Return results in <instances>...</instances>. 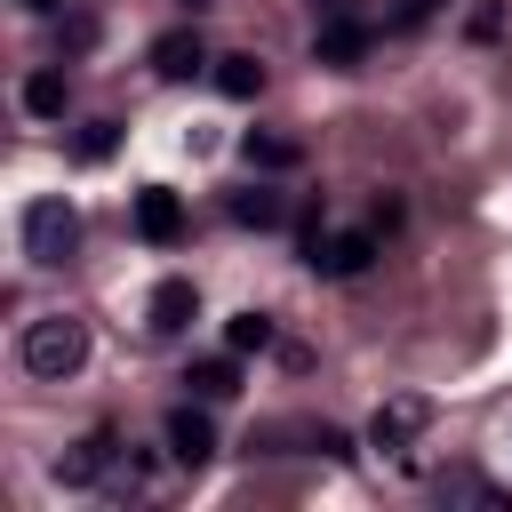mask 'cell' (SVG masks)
I'll return each mask as SVG.
<instances>
[{
	"mask_svg": "<svg viewBox=\"0 0 512 512\" xmlns=\"http://www.w3.org/2000/svg\"><path fill=\"white\" fill-rule=\"evenodd\" d=\"M144 56H152V72H160V80H192V72H208V64H216V56H208V40H200V24H168Z\"/></svg>",
	"mask_w": 512,
	"mask_h": 512,
	"instance_id": "5b68a950",
	"label": "cell"
},
{
	"mask_svg": "<svg viewBox=\"0 0 512 512\" xmlns=\"http://www.w3.org/2000/svg\"><path fill=\"white\" fill-rule=\"evenodd\" d=\"M368 256H376V232H320V240H304V264L320 280H360Z\"/></svg>",
	"mask_w": 512,
	"mask_h": 512,
	"instance_id": "3957f363",
	"label": "cell"
},
{
	"mask_svg": "<svg viewBox=\"0 0 512 512\" xmlns=\"http://www.w3.org/2000/svg\"><path fill=\"white\" fill-rule=\"evenodd\" d=\"M424 424H432V400L400 392V400H384L368 416V448H408V440H424Z\"/></svg>",
	"mask_w": 512,
	"mask_h": 512,
	"instance_id": "8992f818",
	"label": "cell"
},
{
	"mask_svg": "<svg viewBox=\"0 0 512 512\" xmlns=\"http://www.w3.org/2000/svg\"><path fill=\"white\" fill-rule=\"evenodd\" d=\"M312 56H320V64H336V72H352V64L368 56V24H352L344 8H328V24H320V40H312Z\"/></svg>",
	"mask_w": 512,
	"mask_h": 512,
	"instance_id": "9c48e42d",
	"label": "cell"
},
{
	"mask_svg": "<svg viewBox=\"0 0 512 512\" xmlns=\"http://www.w3.org/2000/svg\"><path fill=\"white\" fill-rule=\"evenodd\" d=\"M184 392H192V400H208V408H216V400H232V392H240V352L224 344V352L192 360V368H184Z\"/></svg>",
	"mask_w": 512,
	"mask_h": 512,
	"instance_id": "30bf717a",
	"label": "cell"
},
{
	"mask_svg": "<svg viewBox=\"0 0 512 512\" xmlns=\"http://www.w3.org/2000/svg\"><path fill=\"white\" fill-rule=\"evenodd\" d=\"M112 144H120V120H88V128L72 136V160L96 168V160H112Z\"/></svg>",
	"mask_w": 512,
	"mask_h": 512,
	"instance_id": "ac0fdd59",
	"label": "cell"
},
{
	"mask_svg": "<svg viewBox=\"0 0 512 512\" xmlns=\"http://www.w3.org/2000/svg\"><path fill=\"white\" fill-rule=\"evenodd\" d=\"M24 368H32L40 384L80 376V368H88V320H72V312H40V320L24 328Z\"/></svg>",
	"mask_w": 512,
	"mask_h": 512,
	"instance_id": "6da1fadb",
	"label": "cell"
},
{
	"mask_svg": "<svg viewBox=\"0 0 512 512\" xmlns=\"http://www.w3.org/2000/svg\"><path fill=\"white\" fill-rule=\"evenodd\" d=\"M104 464H112V432H88L80 448H64V456H56V480H64V488H96V480H104Z\"/></svg>",
	"mask_w": 512,
	"mask_h": 512,
	"instance_id": "7c38bea8",
	"label": "cell"
},
{
	"mask_svg": "<svg viewBox=\"0 0 512 512\" xmlns=\"http://www.w3.org/2000/svg\"><path fill=\"white\" fill-rule=\"evenodd\" d=\"M448 0H400V24H424V16H440Z\"/></svg>",
	"mask_w": 512,
	"mask_h": 512,
	"instance_id": "44dd1931",
	"label": "cell"
},
{
	"mask_svg": "<svg viewBox=\"0 0 512 512\" xmlns=\"http://www.w3.org/2000/svg\"><path fill=\"white\" fill-rule=\"evenodd\" d=\"M280 216H288V200H280L272 184H240V192H232V224H248V232H280Z\"/></svg>",
	"mask_w": 512,
	"mask_h": 512,
	"instance_id": "5bb4252c",
	"label": "cell"
},
{
	"mask_svg": "<svg viewBox=\"0 0 512 512\" xmlns=\"http://www.w3.org/2000/svg\"><path fill=\"white\" fill-rule=\"evenodd\" d=\"M24 8H40V16H56V0H24Z\"/></svg>",
	"mask_w": 512,
	"mask_h": 512,
	"instance_id": "7402d4cb",
	"label": "cell"
},
{
	"mask_svg": "<svg viewBox=\"0 0 512 512\" xmlns=\"http://www.w3.org/2000/svg\"><path fill=\"white\" fill-rule=\"evenodd\" d=\"M496 24H504V8H496V0H480V8H472V32H480V40H488V32H496Z\"/></svg>",
	"mask_w": 512,
	"mask_h": 512,
	"instance_id": "ffe728a7",
	"label": "cell"
},
{
	"mask_svg": "<svg viewBox=\"0 0 512 512\" xmlns=\"http://www.w3.org/2000/svg\"><path fill=\"white\" fill-rule=\"evenodd\" d=\"M432 496H440V504H488V512H504V504H512V496H504L496 480H480L472 464H448V472L432 480Z\"/></svg>",
	"mask_w": 512,
	"mask_h": 512,
	"instance_id": "4fadbf2b",
	"label": "cell"
},
{
	"mask_svg": "<svg viewBox=\"0 0 512 512\" xmlns=\"http://www.w3.org/2000/svg\"><path fill=\"white\" fill-rule=\"evenodd\" d=\"M136 232H144L152 248H176V240H184V200H176L168 184H144V192H136Z\"/></svg>",
	"mask_w": 512,
	"mask_h": 512,
	"instance_id": "ba28073f",
	"label": "cell"
},
{
	"mask_svg": "<svg viewBox=\"0 0 512 512\" xmlns=\"http://www.w3.org/2000/svg\"><path fill=\"white\" fill-rule=\"evenodd\" d=\"M208 80H216V96H232V104L264 96V64H256V56H216V64H208Z\"/></svg>",
	"mask_w": 512,
	"mask_h": 512,
	"instance_id": "9a60e30c",
	"label": "cell"
},
{
	"mask_svg": "<svg viewBox=\"0 0 512 512\" xmlns=\"http://www.w3.org/2000/svg\"><path fill=\"white\" fill-rule=\"evenodd\" d=\"M160 432H168V456H176L184 472H200V464L216 456V424H208V400H176Z\"/></svg>",
	"mask_w": 512,
	"mask_h": 512,
	"instance_id": "277c9868",
	"label": "cell"
},
{
	"mask_svg": "<svg viewBox=\"0 0 512 512\" xmlns=\"http://www.w3.org/2000/svg\"><path fill=\"white\" fill-rule=\"evenodd\" d=\"M72 248H80V208L64 192H40L24 208V256L32 264H72Z\"/></svg>",
	"mask_w": 512,
	"mask_h": 512,
	"instance_id": "7a4b0ae2",
	"label": "cell"
},
{
	"mask_svg": "<svg viewBox=\"0 0 512 512\" xmlns=\"http://www.w3.org/2000/svg\"><path fill=\"white\" fill-rule=\"evenodd\" d=\"M224 344H232V352H264V344H272V312H232V320H224Z\"/></svg>",
	"mask_w": 512,
	"mask_h": 512,
	"instance_id": "e0dca14e",
	"label": "cell"
},
{
	"mask_svg": "<svg viewBox=\"0 0 512 512\" xmlns=\"http://www.w3.org/2000/svg\"><path fill=\"white\" fill-rule=\"evenodd\" d=\"M24 112H32V120H64V112H72V80H64V72H32V80H24Z\"/></svg>",
	"mask_w": 512,
	"mask_h": 512,
	"instance_id": "2e32d148",
	"label": "cell"
},
{
	"mask_svg": "<svg viewBox=\"0 0 512 512\" xmlns=\"http://www.w3.org/2000/svg\"><path fill=\"white\" fill-rule=\"evenodd\" d=\"M56 40H64V56H88V48H96V16H88V8H64Z\"/></svg>",
	"mask_w": 512,
	"mask_h": 512,
	"instance_id": "d6986e66",
	"label": "cell"
},
{
	"mask_svg": "<svg viewBox=\"0 0 512 512\" xmlns=\"http://www.w3.org/2000/svg\"><path fill=\"white\" fill-rule=\"evenodd\" d=\"M184 8H192V16H200V8H208V0H184Z\"/></svg>",
	"mask_w": 512,
	"mask_h": 512,
	"instance_id": "603a6c76",
	"label": "cell"
},
{
	"mask_svg": "<svg viewBox=\"0 0 512 512\" xmlns=\"http://www.w3.org/2000/svg\"><path fill=\"white\" fill-rule=\"evenodd\" d=\"M240 160H248L256 176H280V168H296V160H304V144H296V136H280V128H248V136H240Z\"/></svg>",
	"mask_w": 512,
	"mask_h": 512,
	"instance_id": "8fae6325",
	"label": "cell"
},
{
	"mask_svg": "<svg viewBox=\"0 0 512 512\" xmlns=\"http://www.w3.org/2000/svg\"><path fill=\"white\" fill-rule=\"evenodd\" d=\"M192 320H200V288H192L184 272H176V280H160V288H152V304H144V328H152V336H184Z\"/></svg>",
	"mask_w": 512,
	"mask_h": 512,
	"instance_id": "52a82bcc",
	"label": "cell"
}]
</instances>
